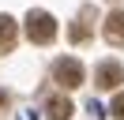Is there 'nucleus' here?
I'll return each mask as SVG.
<instances>
[{
	"label": "nucleus",
	"instance_id": "f257e3e1",
	"mask_svg": "<svg viewBox=\"0 0 124 120\" xmlns=\"http://www.w3.org/2000/svg\"><path fill=\"white\" fill-rule=\"evenodd\" d=\"M26 38H30L34 45H49L56 38V19L49 11H30L26 15Z\"/></svg>",
	"mask_w": 124,
	"mask_h": 120
},
{
	"label": "nucleus",
	"instance_id": "f03ea898",
	"mask_svg": "<svg viewBox=\"0 0 124 120\" xmlns=\"http://www.w3.org/2000/svg\"><path fill=\"white\" fill-rule=\"evenodd\" d=\"M53 79L60 82L64 90H75V86H83V79H86V75H83V64L68 56V60H56V68H53Z\"/></svg>",
	"mask_w": 124,
	"mask_h": 120
},
{
	"label": "nucleus",
	"instance_id": "7ed1b4c3",
	"mask_svg": "<svg viewBox=\"0 0 124 120\" xmlns=\"http://www.w3.org/2000/svg\"><path fill=\"white\" fill-rule=\"evenodd\" d=\"M124 82V68L116 64V60H101L98 68H94V86H101V90H116Z\"/></svg>",
	"mask_w": 124,
	"mask_h": 120
},
{
	"label": "nucleus",
	"instance_id": "20e7f679",
	"mask_svg": "<svg viewBox=\"0 0 124 120\" xmlns=\"http://www.w3.org/2000/svg\"><path fill=\"white\" fill-rule=\"evenodd\" d=\"M105 41L109 45H124V11H109V19H105Z\"/></svg>",
	"mask_w": 124,
	"mask_h": 120
},
{
	"label": "nucleus",
	"instance_id": "39448f33",
	"mask_svg": "<svg viewBox=\"0 0 124 120\" xmlns=\"http://www.w3.org/2000/svg\"><path fill=\"white\" fill-rule=\"evenodd\" d=\"M15 38H19V26L11 15H0V52H11L15 49Z\"/></svg>",
	"mask_w": 124,
	"mask_h": 120
},
{
	"label": "nucleus",
	"instance_id": "423d86ee",
	"mask_svg": "<svg viewBox=\"0 0 124 120\" xmlns=\"http://www.w3.org/2000/svg\"><path fill=\"white\" fill-rule=\"evenodd\" d=\"M45 112H49V120H71V112H75V109H71V101H68V98H60V94H56V98H49Z\"/></svg>",
	"mask_w": 124,
	"mask_h": 120
},
{
	"label": "nucleus",
	"instance_id": "0eeeda50",
	"mask_svg": "<svg viewBox=\"0 0 124 120\" xmlns=\"http://www.w3.org/2000/svg\"><path fill=\"white\" fill-rule=\"evenodd\" d=\"M90 8H83V15H79V22L71 26V41H86V34H90Z\"/></svg>",
	"mask_w": 124,
	"mask_h": 120
},
{
	"label": "nucleus",
	"instance_id": "6e6552de",
	"mask_svg": "<svg viewBox=\"0 0 124 120\" xmlns=\"http://www.w3.org/2000/svg\"><path fill=\"white\" fill-rule=\"evenodd\" d=\"M113 116H116V120H124V94H116V98H113Z\"/></svg>",
	"mask_w": 124,
	"mask_h": 120
},
{
	"label": "nucleus",
	"instance_id": "1a4fd4ad",
	"mask_svg": "<svg viewBox=\"0 0 124 120\" xmlns=\"http://www.w3.org/2000/svg\"><path fill=\"white\" fill-rule=\"evenodd\" d=\"M0 109H8V94H4V90H0Z\"/></svg>",
	"mask_w": 124,
	"mask_h": 120
}]
</instances>
